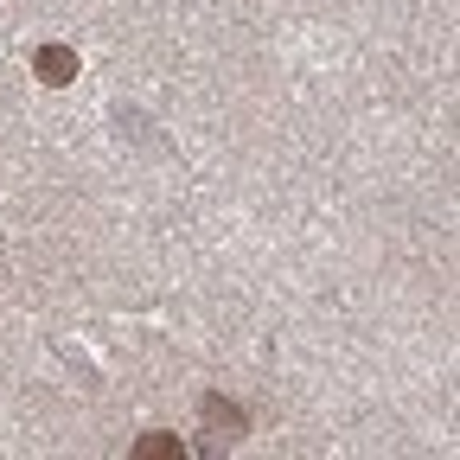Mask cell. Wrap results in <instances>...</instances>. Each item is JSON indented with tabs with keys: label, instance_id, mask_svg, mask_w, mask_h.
Masks as SVG:
<instances>
[{
	"label": "cell",
	"instance_id": "cell-1",
	"mask_svg": "<svg viewBox=\"0 0 460 460\" xmlns=\"http://www.w3.org/2000/svg\"><path fill=\"white\" fill-rule=\"evenodd\" d=\"M32 65H39L45 84H71V77H77V51H65V45H39Z\"/></svg>",
	"mask_w": 460,
	"mask_h": 460
}]
</instances>
